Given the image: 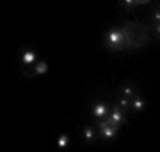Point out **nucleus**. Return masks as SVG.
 <instances>
[{"mask_svg":"<svg viewBox=\"0 0 160 152\" xmlns=\"http://www.w3.org/2000/svg\"><path fill=\"white\" fill-rule=\"evenodd\" d=\"M121 30L125 34V50H137V48H141L149 41L148 37L149 28L144 23H139V21L123 23Z\"/></svg>","mask_w":160,"mask_h":152,"instance_id":"1","label":"nucleus"},{"mask_svg":"<svg viewBox=\"0 0 160 152\" xmlns=\"http://www.w3.org/2000/svg\"><path fill=\"white\" fill-rule=\"evenodd\" d=\"M103 44L110 51H125V34L121 27L110 28L107 34L103 35Z\"/></svg>","mask_w":160,"mask_h":152,"instance_id":"2","label":"nucleus"},{"mask_svg":"<svg viewBox=\"0 0 160 152\" xmlns=\"http://www.w3.org/2000/svg\"><path fill=\"white\" fill-rule=\"evenodd\" d=\"M20 62H22V71H30L39 62V58H38V53L32 48H23L22 53H20Z\"/></svg>","mask_w":160,"mask_h":152,"instance_id":"3","label":"nucleus"},{"mask_svg":"<svg viewBox=\"0 0 160 152\" xmlns=\"http://www.w3.org/2000/svg\"><path fill=\"white\" fill-rule=\"evenodd\" d=\"M96 129H98V136L103 138V140H114V136L118 135V126H112L109 124L107 120H98L96 122Z\"/></svg>","mask_w":160,"mask_h":152,"instance_id":"4","label":"nucleus"},{"mask_svg":"<svg viewBox=\"0 0 160 152\" xmlns=\"http://www.w3.org/2000/svg\"><path fill=\"white\" fill-rule=\"evenodd\" d=\"M103 120H107L109 124H112V126H123L126 122V115H125V112L121 110L118 104H114V106H110V113L107 115V118H103Z\"/></svg>","mask_w":160,"mask_h":152,"instance_id":"5","label":"nucleus"},{"mask_svg":"<svg viewBox=\"0 0 160 152\" xmlns=\"http://www.w3.org/2000/svg\"><path fill=\"white\" fill-rule=\"evenodd\" d=\"M91 113H92V117L94 118L103 120V118H107V115L110 113V106L105 101H96L94 104H92V108H91Z\"/></svg>","mask_w":160,"mask_h":152,"instance_id":"6","label":"nucleus"},{"mask_svg":"<svg viewBox=\"0 0 160 152\" xmlns=\"http://www.w3.org/2000/svg\"><path fill=\"white\" fill-rule=\"evenodd\" d=\"M46 73H48V64H46V60H39L30 71H22V74L25 78H34V76H41V74H46Z\"/></svg>","mask_w":160,"mask_h":152,"instance_id":"7","label":"nucleus"},{"mask_svg":"<svg viewBox=\"0 0 160 152\" xmlns=\"http://www.w3.org/2000/svg\"><path fill=\"white\" fill-rule=\"evenodd\" d=\"M119 96H125V97H128V99H133L135 96H139V89L135 87V85H132V83H125L123 87H121Z\"/></svg>","mask_w":160,"mask_h":152,"instance_id":"8","label":"nucleus"},{"mask_svg":"<svg viewBox=\"0 0 160 152\" xmlns=\"http://www.w3.org/2000/svg\"><path fill=\"white\" fill-rule=\"evenodd\" d=\"M82 136H84V141H86V143H92V141H96V138H98L96 127H94V126H86L84 131H82Z\"/></svg>","mask_w":160,"mask_h":152,"instance_id":"9","label":"nucleus"},{"mask_svg":"<svg viewBox=\"0 0 160 152\" xmlns=\"http://www.w3.org/2000/svg\"><path fill=\"white\" fill-rule=\"evenodd\" d=\"M144 108H146V101H144L142 97H141V94L139 96H135L133 99H132V104H130V110H133V112H142Z\"/></svg>","mask_w":160,"mask_h":152,"instance_id":"10","label":"nucleus"},{"mask_svg":"<svg viewBox=\"0 0 160 152\" xmlns=\"http://www.w3.org/2000/svg\"><path fill=\"white\" fill-rule=\"evenodd\" d=\"M142 4H146V2H142V0H123V2H121V6L125 7L128 12H132L137 6H142Z\"/></svg>","mask_w":160,"mask_h":152,"instance_id":"11","label":"nucleus"},{"mask_svg":"<svg viewBox=\"0 0 160 152\" xmlns=\"http://www.w3.org/2000/svg\"><path fill=\"white\" fill-rule=\"evenodd\" d=\"M116 104H118L123 112H126V110H130L132 99H128V97H125V96H118V103H116Z\"/></svg>","mask_w":160,"mask_h":152,"instance_id":"12","label":"nucleus"},{"mask_svg":"<svg viewBox=\"0 0 160 152\" xmlns=\"http://www.w3.org/2000/svg\"><path fill=\"white\" fill-rule=\"evenodd\" d=\"M68 143H69V136L68 135H61L57 138V147L61 149V150H62V149H66V147H68Z\"/></svg>","mask_w":160,"mask_h":152,"instance_id":"13","label":"nucleus"},{"mask_svg":"<svg viewBox=\"0 0 160 152\" xmlns=\"http://www.w3.org/2000/svg\"><path fill=\"white\" fill-rule=\"evenodd\" d=\"M151 23L153 25H158L160 23V7H155L153 9V12H151ZM151 25V27H153Z\"/></svg>","mask_w":160,"mask_h":152,"instance_id":"14","label":"nucleus"},{"mask_svg":"<svg viewBox=\"0 0 160 152\" xmlns=\"http://www.w3.org/2000/svg\"><path fill=\"white\" fill-rule=\"evenodd\" d=\"M151 30H153V34L157 35V37H160V23H158V25H153Z\"/></svg>","mask_w":160,"mask_h":152,"instance_id":"15","label":"nucleus"},{"mask_svg":"<svg viewBox=\"0 0 160 152\" xmlns=\"http://www.w3.org/2000/svg\"><path fill=\"white\" fill-rule=\"evenodd\" d=\"M157 7H160V2H158V6H157Z\"/></svg>","mask_w":160,"mask_h":152,"instance_id":"16","label":"nucleus"}]
</instances>
